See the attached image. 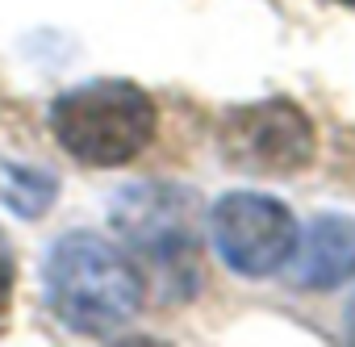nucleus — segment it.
<instances>
[{
    "mask_svg": "<svg viewBox=\"0 0 355 347\" xmlns=\"http://www.w3.org/2000/svg\"><path fill=\"white\" fill-rule=\"evenodd\" d=\"M209 239L218 255L226 260V268L259 280V276L280 272L293 260L301 226L288 214V205H280L276 197L226 193L209 210Z\"/></svg>",
    "mask_w": 355,
    "mask_h": 347,
    "instance_id": "5",
    "label": "nucleus"
},
{
    "mask_svg": "<svg viewBox=\"0 0 355 347\" xmlns=\"http://www.w3.org/2000/svg\"><path fill=\"white\" fill-rule=\"evenodd\" d=\"M338 5H351V9H355V0H338Z\"/></svg>",
    "mask_w": 355,
    "mask_h": 347,
    "instance_id": "10",
    "label": "nucleus"
},
{
    "mask_svg": "<svg viewBox=\"0 0 355 347\" xmlns=\"http://www.w3.org/2000/svg\"><path fill=\"white\" fill-rule=\"evenodd\" d=\"M347 339L355 343V297L347 301Z\"/></svg>",
    "mask_w": 355,
    "mask_h": 347,
    "instance_id": "9",
    "label": "nucleus"
},
{
    "mask_svg": "<svg viewBox=\"0 0 355 347\" xmlns=\"http://www.w3.org/2000/svg\"><path fill=\"white\" fill-rule=\"evenodd\" d=\"M42 297L67 330L101 339L138 314L142 272L121 243L92 230H71L46 251Z\"/></svg>",
    "mask_w": 355,
    "mask_h": 347,
    "instance_id": "1",
    "label": "nucleus"
},
{
    "mask_svg": "<svg viewBox=\"0 0 355 347\" xmlns=\"http://www.w3.org/2000/svg\"><path fill=\"white\" fill-rule=\"evenodd\" d=\"M9 305H13V255H9V243L0 239V330L9 322Z\"/></svg>",
    "mask_w": 355,
    "mask_h": 347,
    "instance_id": "8",
    "label": "nucleus"
},
{
    "mask_svg": "<svg viewBox=\"0 0 355 347\" xmlns=\"http://www.w3.org/2000/svg\"><path fill=\"white\" fill-rule=\"evenodd\" d=\"M59 197V180L55 171L46 167H34V163H5V205L21 218H42Z\"/></svg>",
    "mask_w": 355,
    "mask_h": 347,
    "instance_id": "7",
    "label": "nucleus"
},
{
    "mask_svg": "<svg viewBox=\"0 0 355 347\" xmlns=\"http://www.w3.org/2000/svg\"><path fill=\"white\" fill-rule=\"evenodd\" d=\"M113 226L134 264H142L163 293H193L197 289V260H201V205L193 189L180 185H130L117 193ZM138 268V272H142Z\"/></svg>",
    "mask_w": 355,
    "mask_h": 347,
    "instance_id": "3",
    "label": "nucleus"
},
{
    "mask_svg": "<svg viewBox=\"0 0 355 347\" xmlns=\"http://www.w3.org/2000/svg\"><path fill=\"white\" fill-rule=\"evenodd\" d=\"M293 285L309 293H330L355 276V218L322 214L305 226L293 251Z\"/></svg>",
    "mask_w": 355,
    "mask_h": 347,
    "instance_id": "6",
    "label": "nucleus"
},
{
    "mask_svg": "<svg viewBox=\"0 0 355 347\" xmlns=\"http://www.w3.org/2000/svg\"><path fill=\"white\" fill-rule=\"evenodd\" d=\"M159 130V109L134 80L101 76L55 96L51 134L84 167H121L138 159Z\"/></svg>",
    "mask_w": 355,
    "mask_h": 347,
    "instance_id": "2",
    "label": "nucleus"
},
{
    "mask_svg": "<svg viewBox=\"0 0 355 347\" xmlns=\"http://www.w3.org/2000/svg\"><path fill=\"white\" fill-rule=\"evenodd\" d=\"M218 151L226 167L247 176H297L318 155V130L293 96H263L222 113Z\"/></svg>",
    "mask_w": 355,
    "mask_h": 347,
    "instance_id": "4",
    "label": "nucleus"
}]
</instances>
